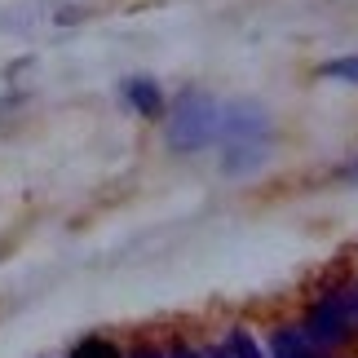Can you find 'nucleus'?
<instances>
[{"label": "nucleus", "mask_w": 358, "mask_h": 358, "mask_svg": "<svg viewBox=\"0 0 358 358\" xmlns=\"http://www.w3.org/2000/svg\"><path fill=\"white\" fill-rule=\"evenodd\" d=\"M222 341H226V345H230V354H235V358H270L266 350L257 345V336L248 332V327H230V332H226Z\"/></svg>", "instance_id": "7"}, {"label": "nucleus", "mask_w": 358, "mask_h": 358, "mask_svg": "<svg viewBox=\"0 0 358 358\" xmlns=\"http://www.w3.org/2000/svg\"><path fill=\"white\" fill-rule=\"evenodd\" d=\"M169 358H203V345H195V341H186V336H173Z\"/></svg>", "instance_id": "9"}, {"label": "nucleus", "mask_w": 358, "mask_h": 358, "mask_svg": "<svg viewBox=\"0 0 358 358\" xmlns=\"http://www.w3.org/2000/svg\"><path fill=\"white\" fill-rule=\"evenodd\" d=\"M203 358H235V354H230L226 341H213V345H203Z\"/></svg>", "instance_id": "11"}, {"label": "nucleus", "mask_w": 358, "mask_h": 358, "mask_svg": "<svg viewBox=\"0 0 358 358\" xmlns=\"http://www.w3.org/2000/svg\"><path fill=\"white\" fill-rule=\"evenodd\" d=\"M270 358H336V354L314 345V341L301 332V323H283V327L270 332Z\"/></svg>", "instance_id": "4"}, {"label": "nucleus", "mask_w": 358, "mask_h": 358, "mask_svg": "<svg viewBox=\"0 0 358 358\" xmlns=\"http://www.w3.org/2000/svg\"><path fill=\"white\" fill-rule=\"evenodd\" d=\"M319 80H341V85H358V53L350 58H332L319 66Z\"/></svg>", "instance_id": "8"}, {"label": "nucleus", "mask_w": 358, "mask_h": 358, "mask_svg": "<svg viewBox=\"0 0 358 358\" xmlns=\"http://www.w3.org/2000/svg\"><path fill=\"white\" fill-rule=\"evenodd\" d=\"M270 120L257 102H235L222 111V146H226V173H248L266 159Z\"/></svg>", "instance_id": "2"}, {"label": "nucleus", "mask_w": 358, "mask_h": 358, "mask_svg": "<svg viewBox=\"0 0 358 358\" xmlns=\"http://www.w3.org/2000/svg\"><path fill=\"white\" fill-rule=\"evenodd\" d=\"M124 358H169V350L164 345H155V341H137V345L124 354Z\"/></svg>", "instance_id": "10"}, {"label": "nucleus", "mask_w": 358, "mask_h": 358, "mask_svg": "<svg viewBox=\"0 0 358 358\" xmlns=\"http://www.w3.org/2000/svg\"><path fill=\"white\" fill-rule=\"evenodd\" d=\"M301 332H306L319 350L327 354H345L358 345V319L350 310V296H345V283L341 287H327L306 306V319H301Z\"/></svg>", "instance_id": "3"}, {"label": "nucleus", "mask_w": 358, "mask_h": 358, "mask_svg": "<svg viewBox=\"0 0 358 358\" xmlns=\"http://www.w3.org/2000/svg\"><path fill=\"white\" fill-rule=\"evenodd\" d=\"M222 137V106L217 98L199 89H186L182 98L169 106V120H164V142L177 155H195V150L213 146Z\"/></svg>", "instance_id": "1"}, {"label": "nucleus", "mask_w": 358, "mask_h": 358, "mask_svg": "<svg viewBox=\"0 0 358 358\" xmlns=\"http://www.w3.org/2000/svg\"><path fill=\"white\" fill-rule=\"evenodd\" d=\"M66 358H124V350L115 345L111 336H80Z\"/></svg>", "instance_id": "6"}, {"label": "nucleus", "mask_w": 358, "mask_h": 358, "mask_svg": "<svg viewBox=\"0 0 358 358\" xmlns=\"http://www.w3.org/2000/svg\"><path fill=\"white\" fill-rule=\"evenodd\" d=\"M345 296H350V310H354V319H358V279L345 283Z\"/></svg>", "instance_id": "12"}, {"label": "nucleus", "mask_w": 358, "mask_h": 358, "mask_svg": "<svg viewBox=\"0 0 358 358\" xmlns=\"http://www.w3.org/2000/svg\"><path fill=\"white\" fill-rule=\"evenodd\" d=\"M120 93H124V102H129L142 120H159L164 115V89L150 76H129L120 85Z\"/></svg>", "instance_id": "5"}, {"label": "nucleus", "mask_w": 358, "mask_h": 358, "mask_svg": "<svg viewBox=\"0 0 358 358\" xmlns=\"http://www.w3.org/2000/svg\"><path fill=\"white\" fill-rule=\"evenodd\" d=\"M341 177H345V182H358V159H354V164H345V169H341Z\"/></svg>", "instance_id": "13"}]
</instances>
